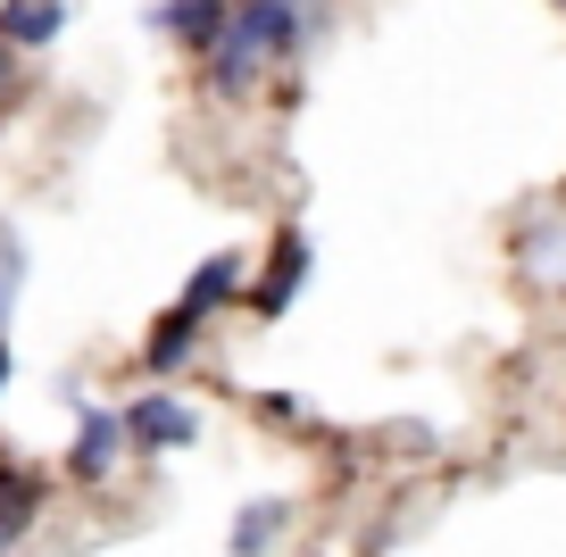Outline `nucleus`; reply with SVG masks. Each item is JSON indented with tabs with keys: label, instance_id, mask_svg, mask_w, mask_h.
<instances>
[{
	"label": "nucleus",
	"instance_id": "obj_1",
	"mask_svg": "<svg viewBox=\"0 0 566 557\" xmlns=\"http://www.w3.org/2000/svg\"><path fill=\"white\" fill-rule=\"evenodd\" d=\"M308 18H317V9H301V0H233V9H226V25H217V42L200 51V59H209V92L242 101V92L259 84V75L275 67V59H292V51H301Z\"/></svg>",
	"mask_w": 566,
	"mask_h": 557
},
{
	"label": "nucleus",
	"instance_id": "obj_2",
	"mask_svg": "<svg viewBox=\"0 0 566 557\" xmlns=\"http://www.w3.org/2000/svg\"><path fill=\"white\" fill-rule=\"evenodd\" d=\"M117 417H125V450H150V458L192 450V441H200V408L176 400V391H142V400L117 408Z\"/></svg>",
	"mask_w": 566,
	"mask_h": 557
},
{
	"label": "nucleus",
	"instance_id": "obj_3",
	"mask_svg": "<svg viewBox=\"0 0 566 557\" xmlns=\"http://www.w3.org/2000/svg\"><path fill=\"white\" fill-rule=\"evenodd\" d=\"M117 450H125V417L117 408H75V450H67L75 483H108V474H117Z\"/></svg>",
	"mask_w": 566,
	"mask_h": 557
},
{
	"label": "nucleus",
	"instance_id": "obj_4",
	"mask_svg": "<svg viewBox=\"0 0 566 557\" xmlns=\"http://www.w3.org/2000/svg\"><path fill=\"white\" fill-rule=\"evenodd\" d=\"M301 283H308V233L283 225V233H275V250H266V275H259V308H266V316H283L292 299H301Z\"/></svg>",
	"mask_w": 566,
	"mask_h": 557
},
{
	"label": "nucleus",
	"instance_id": "obj_5",
	"mask_svg": "<svg viewBox=\"0 0 566 557\" xmlns=\"http://www.w3.org/2000/svg\"><path fill=\"white\" fill-rule=\"evenodd\" d=\"M226 9L233 0H159V9H150V34L184 42V51H209L217 25H226Z\"/></svg>",
	"mask_w": 566,
	"mask_h": 557
},
{
	"label": "nucleus",
	"instance_id": "obj_6",
	"mask_svg": "<svg viewBox=\"0 0 566 557\" xmlns=\"http://www.w3.org/2000/svg\"><path fill=\"white\" fill-rule=\"evenodd\" d=\"M67 34V0H9L0 9V42L9 51H51Z\"/></svg>",
	"mask_w": 566,
	"mask_h": 557
},
{
	"label": "nucleus",
	"instance_id": "obj_7",
	"mask_svg": "<svg viewBox=\"0 0 566 557\" xmlns=\"http://www.w3.org/2000/svg\"><path fill=\"white\" fill-rule=\"evenodd\" d=\"M34 516H42V474L0 466V557L18 549L25 533H34Z\"/></svg>",
	"mask_w": 566,
	"mask_h": 557
},
{
	"label": "nucleus",
	"instance_id": "obj_8",
	"mask_svg": "<svg viewBox=\"0 0 566 557\" xmlns=\"http://www.w3.org/2000/svg\"><path fill=\"white\" fill-rule=\"evenodd\" d=\"M233 292H242V259H233V250H217V259L200 266L192 283H184V299H176V308H184V316H200V325H209V316L226 308Z\"/></svg>",
	"mask_w": 566,
	"mask_h": 557
},
{
	"label": "nucleus",
	"instance_id": "obj_9",
	"mask_svg": "<svg viewBox=\"0 0 566 557\" xmlns=\"http://www.w3.org/2000/svg\"><path fill=\"white\" fill-rule=\"evenodd\" d=\"M283 524H292V507H283V500H250L242 516H233V540H226V549H233V557H266Z\"/></svg>",
	"mask_w": 566,
	"mask_h": 557
},
{
	"label": "nucleus",
	"instance_id": "obj_10",
	"mask_svg": "<svg viewBox=\"0 0 566 557\" xmlns=\"http://www.w3.org/2000/svg\"><path fill=\"white\" fill-rule=\"evenodd\" d=\"M18 275H25V250L0 233V325H9V308H18Z\"/></svg>",
	"mask_w": 566,
	"mask_h": 557
},
{
	"label": "nucleus",
	"instance_id": "obj_11",
	"mask_svg": "<svg viewBox=\"0 0 566 557\" xmlns=\"http://www.w3.org/2000/svg\"><path fill=\"white\" fill-rule=\"evenodd\" d=\"M0 92H9V42H0Z\"/></svg>",
	"mask_w": 566,
	"mask_h": 557
},
{
	"label": "nucleus",
	"instance_id": "obj_12",
	"mask_svg": "<svg viewBox=\"0 0 566 557\" xmlns=\"http://www.w3.org/2000/svg\"><path fill=\"white\" fill-rule=\"evenodd\" d=\"M0 391H9V341H0Z\"/></svg>",
	"mask_w": 566,
	"mask_h": 557
},
{
	"label": "nucleus",
	"instance_id": "obj_13",
	"mask_svg": "<svg viewBox=\"0 0 566 557\" xmlns=\"http://www.w3.org/2000/svg\"><path fill=\"white\" fill-rule=\"evenodd\" d=\"M558 9H566V0H558Z\"/></svg>",
	"mask_w": 566,
	"mask_h": 557
}]
</instances>
